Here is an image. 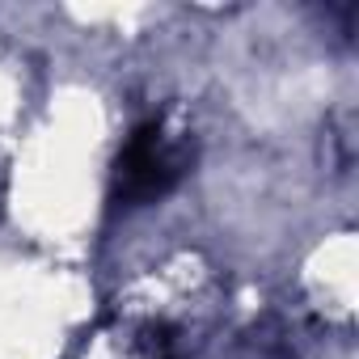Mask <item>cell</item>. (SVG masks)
<instances>
[{
    "label": "cell",
    "instance_id": "obj_1",
    "mask_svg": "<svg viewBox=\"0 0 359 359\" xmlns=\"http://www.w3.org/2000/svg\"><path fill=\"white\" fill-rule=\"evenodd\" d=\"M182 177V156H177L165 135H161V123H144L131 131L127 148L118 152V165H114V199L118 203H152L161 195L173 191V182Z\"/></svg>",
    "mask_w": 359,
    "mask_h": 359
}]
</instances>
